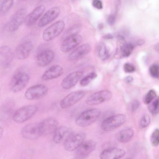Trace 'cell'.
<instances>
[{
	"mask_svg": "<svg viewBox=\"0 0 159 159\" xmlns=\"http://www.w3.org/2000/svg\"><path fill=\"white\" fill-rule=\"evenodd\" d=\"M46 9V7L41 5L36 7L31 12L27 15L24 22L27 26L33 25L41 16Z\"/></svg>",
	"mask_w": 159,
	"mask_h": 159,
	"instance_id": "obj_18",
	"label": "cell"
},
{
	"mask_svg": "<svg viewBox=\"0 0 159 159\" xmlns=\"http://www.w3.org/2000/svg\"><path fill=\"white\" fill-rule=\"evenodd\" d=\"M92 5L94 7L98 9H101L103 7L102 2L99 0L93 1Z\"/></svg>",
	"mask_w": 159,
	"mask_h": 159,
	"instance_id": "obj_40",
	"label": "cell"
},
{
	"mask_svg": "<svg viewBox=\"0 0 159 159\" xmlns=\"http://www.w3.org/2000/svg\"><path fill=\"white\" fill-rule=\"evenodd\" d=\"M127 43L124 38L120 35H118L116 38V48L115 57L116 58L123 57V52Z\"/></svg>",
	"mask_w": 159,
	"mask_h": 159,
	"instance_id": "obj_26",
	"label": "cell"
},
{
	"mask_svg": "<svg viewBox=\"0 0 159 159\" xmlns=\"http://www.w3.org/2000/svg\"><path fill=\"white\" fill-rule=\"evenodd\" d=\"M63 72V69L61 66L58 65H54L44 72L42 78L44 80L56 79L61 76Z\"/></svg>",
	"mask_w": 159,
	"mask_h": 159,
	"instance_id": "obj_21",
	"label": "cell"
},
{
	"mask_svg": "<svg viewBox=\"0 0 159 159\" xmlns=\"http://www.w3.org/2000/svg\"><path fill=\"white\" fill-rule=\"evenodd\" d=\"M149 109L153 114H157L159 112V97L155 98L149 106Z\"/></svg>",
	"mask_w": 159,
	"mask_h": 159,
	"instance_id": "obj_31",
	"label": "cell"
},
{
	"mask_svg": "<svg viewBox=\"0 0 159 159\" xmlns=\"http://www.w3.org/2000/svg\"><path fill=\"white\" fill-rule=\"evenodd\" d=\"M96 143L92 140L84 142L77 148L75 157L77 159H82L86 157L95 149Z\"/></svg>",
	"mask_w": 159,
	"mask_h": 159,
	"instance_id": "obj_12",
	"label": "cell"
},
{
	"mask_svg": "<svg viewBox=\"0 0 159 159\" xmlns=\"http://www.w3.org/2000/svg\"><path fill=\"white\" fill-rule=\"evenodd\" d=\"M150 122L149 116L147 114L144 115L141 118L140 125L142 128H144L148 126Z\"/></svg>",
	"mask_w": 159,
	"mask_h": 159,
	"instance_id": "obj_36",
	"label": "cell"
},
{
	"mask_svg": "<svg viewBox=\"0 0 159 159\" xmlns=\"http://www.w3.org/2000/svg\"><path fill=\"white\" fill-rule=\"evenodd\" d=\"M22 136L28 139H35L42 135L39 123H33L24 126L22 129Z\"/></svg>",
	"mask_w": 159,
	"mask_h": 159,
	"instance_id": "obj_10",
	"label": "cell"
},
{
	"mask_svg": "<svg viewBox=\"0 0 159 159\" xmlns=\"http://www.w3.org/2000/svg\"><path fill=\"white\" fill-rule=\"evenodd\" d=\"M149 71L152 77L158 78L159 77V66L157 64L151 65L149 67Z\"/></svg>",
	"mask_w": 159,
	"mask_h": 159,
	"instance_id": "obj_34",
	"label": "cell"
},
{
	"mask_svg": "<svg viewBox=\"0 0 159 159\" xmlns=\"http://www.w3.org/2000/svg\"><path fill=\"white\" fill-rule=\"evenodd\" d=\"M134 134V131L132 129H125L118 132L116 135V138L120 143H126L131 139Z\"/></svg>",
	"mask_w": 159,
	"mask_h": 159,
	"instance_id": "obj_24",
	"label": "cell"
},
{
	"mask_svg": "<svg viewBox=\"0 0 159 159\" xmlns=\"http://www.w3.org/2000/svg\"><path fill=\"white\" fill-rule=\"evenodd\" d=\"M60 7L57 6L52 7L44 14L39 21L38 26L44 27L56 19L60 13Z\"/></svg>",
	"mask_w": 159,
	"mask_h": 159,
	"instance_id": "obj_13",
	"label": "cell"
},
{
	"mask_svg": "<svg viewBox=\"0 0 159 159\" xmlns=\"http://www.w3.org/2000/svg\"><path fill=\"white\" fill-rule=\"evenodd\" d=\"M48 88L43 84H38L29 88L26 91L25 96L29 100H37L45 96L48 93Z\"/></svg>",
	"mask_w": 159,
	"mask_h": 159,
	"instance_id": "obj_7",
	"label": "cell"
},
{
	"mask_svg": "<svg viewBox=\"0 0 159 159\" xmlns=\"http://www.w3.org/2000/svg\"><path fill=\"white\" fill-rule=\"evenodd\" d=\"M134 48V45L130 43H127L123 52V57H129L131 54Z\"/></svg>",
	"mask_w": 159,
	"mask_h": 159,
	"instance_id": "obj_35",
	"label": "cell"
},
{
	"mask_svg": "<svg viewBox=\"0 0 159 159\" xmlns=\"http://www.w3.org/2000/svg\"><path fill=\"white\" fill-rule=\"evenodd\" d=\"M98 55L99 58L103 60H107L109 57L108 52L103 43L101 42L99 44Z\"/></svg>",
	"mask_w": 159,
	"mask_h": 159,
	"instance_id": "obj_28",
	"label": "cell"
},
{
	"mask_svg": "<svg viewBox=\"0 0 159 159\" xmlns=\"http://www.w3.org/2000/svg\"><path fill=\"white\" fill-rule=\"evenodd\" d=\"M140 105V102L137 100H134L132 102L131 104V108L132 111H135L138 108Z\"/></svg>",
	"mask_w": 159,
	"mask_h": 159,
	"instance_id": "obj_38",
	"label": "cell"
},
{
	"mask_svg": "<svg viewBox=\"0 0 159 159\" xmlns=\"http://www.w3.org/2000/svg\"><path fill=\"white\" fill-rule=\"evenodd\" d=\"M82 40V37L78 34L63 39L61 44V50L64 52H68L80 44Z\"/></svg>",
	"mask_w": 159,
	"mask_h": 159,
	"instance_id": "obj_15",
	"label": "cell"
},
{
	"mask_svg": "<svg viewBox=\"0 0 159 159\" xmlns=\"http://www.w3.org/2000/svg\"><path fill=\"white\" fill-rule=\"evenodd\" d=\"M90 50V46L88 44H83L76 48L69 55L70 60H74L87 54Z\"/></svg>",
	"mask_w": 159,
	"mask_h": 159,
	"instance_id": "obj_22",
	"label": "cell"
},
{
	"mask_svg": "<svg viewBox=\"0 0 159 159\" xmlns=\"http://www.w3.org/2000/svg\"><path fill=\"white\" fill-rule=\"evenodd\" d=\"M38 107L35 105L25 106L18 109L13 116L14 121L17 123H22L29 120L36 113Z\"/></svg>",
	"mask_w": 159,
	"mask_h": 159,
	"instance_id": "obj_2",
	"label": "cell"
},
{
	"mask_svg": "<svg viewBox=\"0 0 159 159\" xmlns=\"http://www.w3.org/2000/svg\"><path fill=\"white\" fill-rule=\"evenodd\" d=\"M83 73L81 71L72 72L66 75L61 83L62 87L67 89L74 86L82 76Z\"/></svg>",
	"mask_w": 159,
	"mask_h": 159,
	"instance_id": "obj_17",
	"label": "cell"
},
{
	"mask_svg": "<svg viewBox=\"0 0 159 159\" xmlns=\"http://www.w3.org/2000/svg\"><path fill=\"white\" fill-rule=\"evenodd\" d=\"M85 135L83 133L70 134L64 142V148L68 151H72L77 149L84 142Z\"/></svg>",
	"mask_w": 159,
	"mask_h": 159,
	"instance_id": "obj_6",
	"label": "cell"
},
{
	"mask_svg": "<svg viewBox=\"0 0 159 159\" xmlns=\"http://www.w3.org/2000/svg\"><path fill=\"white\" fill-rule=\"evenodd\" d=\"M39 124L42 135H47L54 133L58 127V121L53 118L45 119Z\"/></svg>",
	"mask_w": 159,
	"mask_h": 159,
	"instance_id": "obj_14",
	"label": "cell"
},
{
	"mask_svg": "<svg viewBox=\"0 0 159 159\" xmlns=\"http://www.w3.org/2000/svg\"><path fill=\"white\" fill-rule=\"evenodd\" d=\"M113 38V36L111 34H107L104 36V38L106 39H111Z\"/></svg>",
	"mask_w": 159,
	"mask_h": 159,
	"instance_id": "obj_42",
	"label": "cell"
},
{
	"mask_svg": "<svg viewBox=\"0 0 159 159\" xmlns=\"http://www.w3.org/2000/svg\"><path fill=\"white\" fill-rule=\"evenodd\" d=\"M111 92L108 90H103L95 93L88 98L86 103L89 105L101 104L109 100L112 97Z\"/></svg>",
	"mask_w": 159,
	"mask_h": 159,
	"instance_id": "obj_8",
	"label": "cell"
},
{
	"mask_svg": "<svg viewBox=\"0 0 159 159\" xmlns=\"http://www.w3.org/2000/svg\"><path fill=\"white\" fill-rule=\"evenodd\" d=\"M125 159H133L132 158H126Z\"/></svg>",
	"mask_w": 159,
	"mask_h": 159,
	"instance_id": "obj_46",
	"label": "cell"
},
{
	"mask_svg": "<svg viewBox=\"0 0 159 159\" xmlns=\"http://www.w3.org/2000/svg\"><path fill=\"white\" fill-rule=\"evenodd\" d=\"M71 134L67 127L64 126L58 127L54 133L53 141L56 143H59L64 138H67Z\"/></svg>",
	"mask_w": 159,
	"mask_h": 159,
	"instance_id": "obj_23",
	"label": "cell"
},
{
	"mask_svg": "<svg viewBox=\"0 0 159 159\" xmlns=\"http://www.w3.org/2000/svg\"><path fill=\"white\" fill-rule=\"evenodd\" d=\"M158 79H159V77H158Z\"/></svg>",
	"mask_w": 159,
	"mask_h": 159,
	"instance_id": "obj_47",
	"label": "cell"
},
{
	"mask_svg": "<svg viewBox=\"0 0 159 159\" xmlns=\"http://www.w3.org/2000/svg\"><path fill=\"white\" fill-rule=\"evenodd\" d=\"M156 93L154 90H150L147 93L143 98V102L145 104L150 103L156 98Z\"/></svg>",
	"mask_w": 159,
	"mask_h": 159,
	"instance_id": "obj_32",
	"label": "cell"
},
{
	"mask_svg": "<svg viewBox=\"0 0 159 159\" xmlns=\"http://www.w3.org/2000/svg\"><path fill=\"white\" fill-rule=\"evenodd\" d=\"M14 3L13 0L2 1L0 4V14L3 15L7 13L12 7Z\"/></svg>",
	"mask_w": 159,
	"mask_h": 159,
	"instance_id": "obj_29",
	"label": "cell"
},
{
	"mask_svg": "<svg viewBox=\"0 0 159 159\" xmlns=\"http://www.w3.org/2000/svg\"><path fill=\"white\" fill-rule=\"evenodd\" d=\"M26 10L25 8L18 10L11 17L8 25V29L11 32L17 30L25 21Z\"/></svg>",
	"mask_w": 159,
	"mask_h": 159,
	"instance_id": "obj_11",
	"label": "cell"
},
{
	"mask_svg": "<svg viewBox=\"0 0 159 159\" xmlns=\"http://www.w3.org/2000/svg\"><path fill=\"white\" fill-rule=\"evenodd\" d=\"M85 94V92L83 90L77 91L69 94L61 101V107L63 109L70 107L81 100Z\"/></svg>",
	"mask_w": 159,
	"mask_h": 159,
	"instance_id": "obj_9",
	"label": "cell"
},
{
	"mask_svg": "<svg viewBox=\"0 0 159 159\" xmlns=\"http://www.w3.org/2000/svg\"><path fill=\"white\" fill-rule=\"evenodd\" d=\"M30 80L29 75L24 72H19L15 74L11 78L10 84L11 90L17 93L25 88Z\"/></svg>",
	"mask_w": 159,
	"mask_h": 159,
	"instance_id": "obj_3",
	"label": "cell"
},
{
	"mask_svg": "<svg viewBox=\"0 0 159 159\" xmlns=\"http://www.w3.org/2000/svg\"><path fill=\"white\" fill-rule=\"evenodd\" d=\"M145 42V41L143 39H139L138 40L136 43L139 46H141L143 45Z\"/></svg>",
	"mask_w": 159,
	"mask_h": 159,
	"instance_id": "obj_43",
	"label": "cell"
},
{
	"mask_svg": "<svg viewBox=\"0 0 159 159\" xmlns=\"http://www.w3.org/2000/svg\"><path fill=\"white\" fill-rule=\"evenodd\" d=\"M54 57V53L53 51L49 49L44 50L37 55V64L41 67L46 66L52 61Z\"/></svg>",
	"mask_w": 159,
	"mask_h": 159,
	"instance_id": "obj_20",
	"label": "cell"
},
{
	"mask_svg": "<svg viewBox=\"0 0 159 159\" xmlns=\"http://www.w3.org/2000/svg\"><path fill=\"white\" fill-rule=\"evenodd\" d=\"M116 21V16L115 14H111L108 16L107 19V23L110 25H113Z\"/></svg>",
	"mask_w": 159,
	"mask_h": 159,
	"instance_id": "obj_39",
	"label": "cell"
},
{
	"mask_svg": "<svg viewBox=\"0 0 159 159\" xmlns=\"http://www.w3.org/2000/svg\"><path fill=\"white\" fill-rule=\"evenodd\" d=\"M65 24L62 20H59L46 28L43 31L42 37L45 41H51L60 34L63 30Z\"/></svg>",
	"mask_w": 159,
	"mask_h": 159,
	"instance_id": "obj_5",
	"label": "cell"
},
{
	"mask_svg": "<svg viewBox=\"0 0 159 159\" xmlns=\"http://www.w3.org/2000/svg\"><path fill=\"white\" fill-rule=\"evenodd\" d=\"M0 55L2 63L5 66H8L12 60L13 54L10 48L6 46L0 48Z\"/></svg>",
	"mask_w": 159,
	"mask_h": 159,
	"instance_id": "obj_25",
	"label": "cell"
},
{
	"mask_svg": "<svg viewBox=\"0 0 159 159\" xmlns=\"http://www.w3.org/2000/svg\"><path fill=\"white\" fill-rule=\"evenodd\" d=\"M126 120V117L124 114L114 115L104 120L101 124V128L103 131H110L122 125Z\"/></svg>",
	"mask_w": 159,
	"mask_h": 159,
	"instance_id": "obj_4",
	"label": "cell"
},
{
	"mask_svg": "<svg viewBox=\"0 0 159 159\" xmlns=\"http://www.w3.org/2000/svg\"><path fill=\"white\" fill-rule=\"evenodd\" d=\"M97 73L95 72H91L84 77L80 81V84L82 86L87 85L93 80L96 78Z\"/></svg>",
	"mask_w": 159,
	"mask_h": 159,
	"instance_id": "obj_30",
	"label": "cell"
},
{
	"mask_svg": "<svg viewBox=\"0 0 159 159\" xmlns=\"http://www.w3.org/2000/svg\"><path fill=\"white\" fill-rule=\"evenodd\" d=\"M150 141L152 144L154 146H157L159 144V129H155L152 133L150 137Z\"/></svg>",
	"mask_w": 159,
	"mask_h": 159,
	"instance_id": "obj_33",
	"label": "cell"
},
{
	"mask_svg": "<svg viewBox=\"0 0 159 159\" xmlns=\"http://www.w3.org/2000/svg\"><path fill=\"white\" fill-rule=\"evenodd\" d=\"M101 113V110L98 108L92 109L85 111L76 118L75 123L80 127L88 126L97 120Z\"/></svg>",
	"mask_w": 159,
	"mask_h": 159,
	"instance_id": "obj_1",
	"label": "cell"
},
{
	"mask_svg": "<svg viewBox=\"0 0 159 159\" xmlns=\"http://www.w3.org/2000/svg\"><path fill=\"white\" fill-rule=\"evenodd\" d=\"M33 44L30 41H26L19 45L16 48L15 54L16 58L24 60L30 55L33 49Z\"/></svg>",
	"mask_w": 159,
	"mask_h": 159,
	"instance_id": "obj_16",
	"label": "cell"
},
{
	"mask_svg": "<svg viewBox=\"0 0 159 159\" xmlns=\"http://www.w3.org/2000/svg\"><path fill=\"white\" fill-rule=\"evenodd\" d=\"M125 154L122 149L117 148L106 149L100 153L101 159H119L123 157Z\"/></svg>",
	"mask_w": 159,
	"mask_h": 159,
	"instance_id": "obj_19",
	"label": "cell"
},
{
	"mask_svg": "<svg viewBox=\"0 0 159 159\" xmlns=\"http://www.w3.org/2000/svg\"><path fill=\"white\" fill-rule=\"evenodd\" d=\"M80 28V25L79 24L73 25L69 27L63 34V39L68 37L78 34Z\"/></svg>",
	"mask_w": 159,
	"mask_h": 159,
	"instance_id": "obj_27",
	"label": "cell"
},
{
	"mask_svg": "<svg viewBox=\"0 0 159 159\" xmlns=\"http://www.w3.org/2000/svg\"><path fill=\"white\" fill-rule=\"evenodd\" d=\"M3 133V129H2V128H0V136L1 137V135Z\"/></svg>",
	"mask_w": 159,
	"mask_h": 159,
	"instance_id": "obj_45",
	"label": "cell"
},
{
	"mask_svg": "<svg viewBox=\"0 0 159 159\" xmlns=\"http://www.w3.org/2000/svg\"><path fill=\"white\" fill-rule=\"evenodd\" d=\"M103 24H102V23H100V24H99L98 25V28L101 29H102V28H103Z\"/></svg>",
	"mask_w": 159,
	"mask_h": 159,
	"instance_id": "obj_44",
	"label": "cell"
},
{
	"mask_svg": "<svg viewBox=\"0 0 159 159\" xmlns=\"http://www.w3.org/2000/svg\"><path fill=\"white\" fill-rule=\"evenodd\" d=\"M124 69L126 73H131L135 71V68L134 66L129 63H125L124 66Z\"/></svg>",
	"mask_w": 159,
	"mask_h": 159,
	"instance_id": "obj_37",
	"label": "cell"
},
{
	"mask_svg": "<svg viewBox=\"0 0 159 159\" xmlns=\"http://www.w3.org/2000/svg\"><path fill=\"white\" fill-rule=\"evenodd\" d=\"M133 80V77L131 76H128L126 77L125 80L126 82L130 83L132 82Z\"/></svg>",
	"mask_w": 159,
	"mask_h": 159,
	"instance_id": "obj_41",
	"label": "cell"
}]
</instances>
